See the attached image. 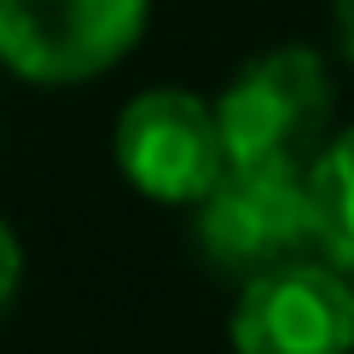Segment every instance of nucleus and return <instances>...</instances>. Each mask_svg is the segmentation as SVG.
I'll return each instance as SVG.
<instances>
[{
  "label": "nucleus",
  "mask_w": 354,
  "mask_h": 354,
  "mask_svg": "<svg viewBox=\"0 0 354 354\" xmlns=\"http://www.w3.org/2000/svg\"><path fill=\"white\" fill-rule=\"evenodd\" d=\"M18 285H24V244H18V232L0 221V314L12 308Z\"/></svg>",
  "instance_id": "obj_7"
},
{
  "label": "nucleus",
  "mask_w": 354,
  "mask_h": 354,
  "mask_svg": "<svg viewBox=\"0 0 354 354\" xmlns=\"http://www.w3.org/2000/svg\"><path fill=\"white\" fill-rule=\"evenodd\" d=\"M198 250L215 273L239 279V285L279 268V261L326 256L308 169L232 163L198 203Z\"/></svg>",
  "instance_id": "obj_1"
},
{
  "label": "nucleus",
  "mask_w": 354,
  "mask_h": 354,
  "mask_svg": "<svg viewBox=\"0 0 354 354\" xmlns=\"http://www.w3.org/2000/svg\"><path fill=\"white\" fill-rule=\"evenodd\" d=\"M308 186L319 209V250L354 279V128L326 140V151L308 169Z\"/></svg>",
  "instance_id": "obj_6"
},
{
  "label": "nucleus",
  "mask_w": 354,
  "mask_h": 354,
  "mask_svg": "<svg viewBox=\"0 0 354 354\" xmlns=\"http://www.w3.org/2000/svg\"><path fill=\"white\" fill-rule=\"evenodd\" d=\"M331 24H337V47L354 64V0H331Z\"/></svg>",
  "instance_id": "obj_8"
},
{
  "label": "nucleus",
  "mask_w": 354,
  "mask_h": 354,
  "mask_svg": "<svg viewBox=\"0 0 354 354\" xmlns=\"http://www.w3.org/2000/svg\"><path fill=\"white\" fill-rule=\"evenodd\" d=\"M239 354H354V279L331 256H297L244 279L232 308Z\"/></svg>",
  "instance_id": "obj_5"
},
{
  "label": "nucleus",
  "mask_w": 354,
  "mask_h": 354,
  "mask_svg": "<svg viewBox=\"0 0 354 354\" xmlns=\"http://www.w3.org/2000/svg\"><path fill=\"white\" fill-rule=\"evenodd\" d=\"M151 0H0V64L35 87H76L122 64Z\"/></svg>",
  "instance_id": "obj_3"
},
{
  "label": "nucleus",
  "mask_w": 354,
  "mask_h": 354,
  "mask_svg": "<svg viewBox=\"0 0 354 354\" xmlns=\"http://www.w3.org/2000/svg\"><path fill=\"white\" fill-rule=\"evenodd\" d=\"M111 151H116V169L128 174V186L157 203H203L209 186L232 169L215 105H203L186 87L134 93L116 116Z\"/></svg>",
  "instance_id": "obj_4"
},
{
  "label": "nucleus",
  "mask_w": 354,
  "mask_h": 354,
  "mask_svg": "<svg viewBox=\"0 0 354 354\" xmlns=\"http://www.w3.org/2000/svg\"><path fill=\"white\" fill-rule=\"evenodd\" d=\"M215 116L232 163L314 169L331 128V76L319 53L273 47L227 82V93L215 99Z\"/></svg>",
  "instance_id": "obj_2"
}]
</instances>
